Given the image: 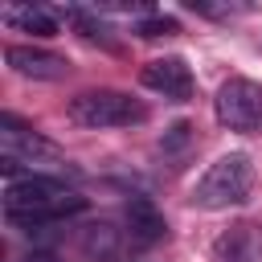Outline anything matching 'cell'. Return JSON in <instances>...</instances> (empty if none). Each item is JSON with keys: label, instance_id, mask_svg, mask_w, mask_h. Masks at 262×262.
I'll return each instance as SVG.
<instances>
[{"label": "cell", "instance_id": "cell-1", "mask_svg": "<svg viewBox=\"0 0 262 262\" xmlns=\"http://www.w3.org/2000/svg\"><path fill=\"white\" fill-rule=\"evenodd\" d=\"M82 209H86V196H78L74 188H66L57 176H45V172H29L20 180H8L4 188V217L16 229H41Z\"/></svg>", "mask_w": 262, "mask_h": 262}, {"label": "cell", "instance_id": "cell-2", "mask_svg": "<svg viewBox=\"0 0 262 262\" xmlns=\"http://www.w3.org/2000/svg\"><path fill=\"white\" fill-rule=\"evenodd\" d=\"M250 184H254V164L250 156L242 151H229L221 160H213L205 168V176L192 184V205L196 209H229V205H242L250 196Z\"/></svg>", "mask_w": 262, "mask_h": 262}, {"label": "cell", "instance_id": "cell-3", "mask_svg": "<svg viewBox=\"0 0 262 262\" xmlns=\"http://www.w3.org/2000/svg\"><path fill=\"white\" fill-rule=\"evenodd\" d=\"M70 119L78 127H131L147 119V106L123 90H82L70 98Z\"/></svg>", "mask_w": 262, "mask_h": 262}, {"label": "cell", "instance_id": "cell-4", "mask_svg": "<svg viewBox=\"0 0 262 262\" xmlns=\"http://www.w3.org/2000/svg\"><path fill=\"white\" fill-rule=\"evenodd\" d=\"M41 160H61V147L20 123L16 115H0V168L8 180H20V164H41Z\"/></svg>", "mask_w": 262, "mask_h": 262}, {"label": "cell", "instance_id": "cell-5", "mask_svg": "<svg viewBox=\"0 0 262 262\" xmlns=\"http://www.w3.org/2000/svg\"><path fill=\"white\" fill-rule=\"evenodd\" d=\"M213 111H217L221 127L250 135V131L262 127V86L250 82V78H229V82H221V90L213 98Z\"/></svg>", "mask_w": 262, "mask_h": 262}, {"label": "cell", "instance_id": "cell-6", "mask_svg": "<svg viewBox=\"0 0 262 262\" xmlns=\"http://www.w3.org/2000/svg\"><path fill=\"white\" fill-rule=\"evenodd\" d=\"M139 82H143L147 90L172 98V102L192 98V70H188L184 57H156V61H147V66L139 70Z\"/></svg>", "mask_w": 262, "mask_h": 262}, {"label": "cell", "instance_id": "cell-7", "mask_svg": "<svg viewBox=\"0 0 262 262\" xmlns=\"http://www.w3.org/2000/svg\"><path fill=\"white\" fill-rule=\"evenodd\" d=\"M4 61L20 78H33V82H57V78L70 74V61L61 53H49V49H37V45H8Z\"/></svg>", "mask_w": 262, "mask_h": 262}, {"label": "cell", "instance_id": "cell-8", "mask_svg": "<svg viewBox=\"0 0 262 262\" xmlns=\"http://www.w3.org/2000/svg\"><path fill=\"white\" fill-rule=\"evenodd\" d=\"M127 233H131V242H139V246H156V242L168 233V221H164V213H160L147 196H131V201H127Z\"/></svg>", "mask_w": 262, "mask_h": 262}, {"label": "cell", "instance_id": "cell-9", "mask_svg": "<svg viewBox=\"0 0 262 262\" xmlns=\"http://www.w3.org/2000/svg\"><path fill=\"white\" fill-rule=\"evenodd\" d=\"M0 20L20 29V33H33V37H53L57 33V16L49 8H41V4H4Z\"/></svg>", "mask_w": 262, "mask_h": 262}, {"label": "cell", "instance_id": "cell-10", "mask_svg": "<svg viewBox=\"0 0 262 262\" xmlns=\"http://www.w3.org/2000/svg\"><path fill=\"white\" fill-rule=\"evenodd\" d=\"M82 250L90 254V258H111L115 250H119V237H115V229L111 225H90L86 233H82Z\"/></svg>", "mask_w": 262, "mask_h": 262}, {"label": "cell", "instance_id": "cell-11", "mask_svg": "<svg viewBox=\"0 0 262 262\" xmlns=\"http://www.w3.org/2000/svg\"><path fill=\"white\" fill-rule=\"evenodd\" d=\"M66 16H70V20L82 29V37H86V41H102V45H111V25L94 20V16H90V12H82V8H70Z\"/></svg>", "mask_w": 262, "mask_h": 262}, {"label": "cell", "instance_id": "cell-12", "mask_svg": "<svg viewBox=\"0 0 262 262\" xmlns=\"http://www.w3.org/2000/svg\"><path fill=\"white\" fill-rule=\"evenodd\" d=\"M135 33L139 37H172V33H180V25L172 16H147V20L135 25Z\"/></svg>", "mask_w": 262, "mask_h": 262}, {"label": "cell", "instance_id": "cell-13", "mask_svg": "<svg viewBox=\"0 0 262 262\" xmlns=\"http://www.w3.org/2000/svg\"><path fill=\"white\" fill-rule=\"evenodd\" d=\"M188 131H192L188 123H176V127L164 135V147H180V143H188Z\"/></svg>", "mask_w": 262, "mask_h": 262}]
</instances>
